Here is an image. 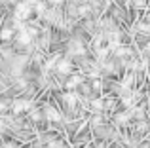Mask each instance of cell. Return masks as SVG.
<instances>
[{"mask_svg": "<svg viewBox=\"0 0 150 148\" xmlns=\"http://www.w3.org/2000/svg\"><path fill=\"white\" fill-rule=\"evenodd\" d=\"M4 148H13V146H11V144H6V146H4Z\"/></svg>", "mask_w": 150, "mask_h": 148, "instance_id": "obj_1", "label": "cell"}]
</instances>
